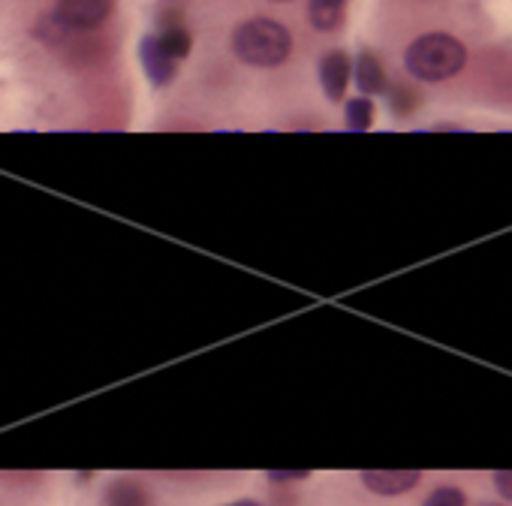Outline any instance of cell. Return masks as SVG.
<instances>
[{
  "mask_svg": "<svg viewBox=\"0 0 512 506\" xmlns=\"http://www.w3.org/2000/svg\"><path fill=\"white\" fill-rule=\"evenodd\" d=\"M232 52L247 67L272 70L290 58L293 37L275 19H247L232 31Z\"/></svg>",
  "mask_w": 512,
  "mask_h": 506,
  "instance_id": "cell-1",
  "label": "cell"
},
{
  "mask_svg": "<svg viewBox=\"0 0 512 506\" xmlns=\"http://www.w3.org/2000/svg\"><path fill=\"white\" fill-rule=\"evenodd\" d=\"M467 49L449 34H425L404 52V67L419 82H446L461 73Z\"/></svg>",
  "mask_w": 512,
  "mask_h": 506,
  "instance_id": "cell-2",
  "label": "cell"
},
{
  "mask_svg": "<svg viewBox=\"0 0 512 506\" xmlns=\"http://www.w3.org/2000/svg\"><path fill=\"white\" fill-rule=\"evenodd\" d=\"M52 13L70 34H85L109 22L115 13V0H58Z\"/></svg>",
  "mask_w": 512,
  "mask_h": 506,
  "instance_id": "cell-3",
  "label": "cell"
},
{
  "mask_svg": "<svg viewBox=\"0 0 512 506\" xmlns=\"http://www.w3.org/2000/svg\"><path fill=\"white\" fill-rule=\"evenodd\" d=\"M154 37H157V43H160V49L169 55V58H175L178 64L190 55V49H193V34H190V28L184 25V16L172 7V4H166L160 13H157V31H154Z\"/></svg>",
  "mask_w": 512,
  "mask_h": 506,
  "instance_id": "cell-4",
  "label": "cell"
},
{
  "mask_svg": "<svg viewBox=\"0 0 512 506\" xmlns=\"http://www.w3.org/2000/svg\"><path fill=\"white\" fill-rule=\"evenodd\" d=\"M139 61H142V70H145V76H148V82L154 88H166L178 76V61L169 58L160 49V43H157L154 34H145L142 37V43H139Z\"/></svg>",
  "mask_w": 512,
  "mask_h": 506,
  "instance_id": "cell-5",
  "label": "cell"
},
{
  "mask_svg": "<svg viewBox=\"0 0 512 506\" xmlns=\"http://www.w3.org/2000/svg\"><path fill=\"white\" fill-rule=\"evenodd\" d=\"M350 79H353V58L347 52L335 49V52L323 55V61H320V85H323V94L332 103L344 100Z\"/></svg>",
  "mask_w": 512,
  "mask_h": 506,
  "instance_id": "cell-6",
  "label": "cell"
},
{
  "mask_svg": "<svg viewBox=\"0 0 512 506\" xmlns=\"http://www.w3.org/2000/svg\"><path fill=\"white\" fill-rule=\"evenodd\" d=\"M362 482L368 491L380 497H398L404 491H413L422 482V473L419 470H365Z\"/></svg>",
  "mask_w": 512,
  "mask_h": 506,
  "instance_id": "cell-7",
  "label": "cell"
},
{
  "mask_svg": "<svg viewBox=\"0 0 512 506\" xmlns=\"http://www.w3.org/2000/svg\"><path fill=\"white\" fill-rule=\"evenodd\" d=\"M353 79H356V88H359L362 97H377V94H383L389 88L383 61L368 49L359 52V58L353 61Z\"/></svg>",
  "mask_w": 512,
  "mask_h": 506,
  "instance_id": "cell-8",
  "label": "cell"
},
{
  "mask_svg": "<svg viewBox=\"0 0 512 506\" xmlns=\"http://www.w3.org/2000/svg\"><path fill=\"white\" fill-rule=\"evenodd\" d=\"M347 0H308V19L311 28L320 34H332L344 25Z\"/></svg>",
  "mask_w": 512,
  "mask_h": 506,
  "instance_id": "cell-9",
  "label": "cell"
},
{
  "mask_svg": "<svg viewBox=\"0 0 512 506\" xmlns=\"http://www.w3.org/2000/svg\"><path fill=\"white\" fill-rule=\"evenodd\" d=\"M106 506H151V494L139 479L118 476L106 488Z\"/></svg>",
  "mask_w": 512,
  "mask_h": 506,
  "instance_id": "cell-10",
  "label": "cell"
},
{
  "mask_svg": "<svg viewBox=\"0 0 512 506\" xmlns=\"http://www.w3.org/2000/svg\"><path fill=\"white\" fill-rule=\"evenodd\" d=\"M344 118H347V130L353 133H365L374 124V100L371 97H353L344 106Z\"/></svg>",
  "mask_w": 512,
  "mask_h": 506,
  "instance_id": "cell-11",
  "label": "cell"
},
{
  "mask_svg": "<svg viewBox=\"0 0 512 506\" xmlns=\"http://www.w3.org/2000/svg\"><path fill=\"white\" fill-rule=\"evenodd\" d=\"M34 37H37L40 43H46L49 49H55V46H64L73 34L55 19V13H46V16H40V22H37V28H34Z\"/></svg>",
  "mask_w": 512,
  "mask_h": 506,
  "instance_id": "cell-12",
  "label": "cell"
},
{
  "mask_svg": "<svg viewBox=\"0 0 512 506\" xmlns=\"http://www.w3.org/2000/svg\"><path fill=\"white\" fill-rule=\"evenodd\" d=\"M416 103H419V94L413 88H407V85H392L389 88V106H392L395 115H401V118L410 115L416 109Z\"/></svg>",
  "mask_w": 512,
  "mask_h": 506,
  "instance_id": "cell-13",
  "label": "cell"
},
{
  "mask_svg": "<svg viewBox=\"0 0 512 506\" xmlns=\"http://www.w3.org/2000/svg\"><path fill=\"white\" fill-rule=\"evenodd\" d=\"M422 506H467V494L455 485H440L425 497Z\"/></svg>",
  "mask_w": 512,
  "mask_h": 506,
  "instance_id": "cell-14",
  "label": "cell"
},
{
  "mask_svg": "<svg viewBox=\"0 0 512 506\" xmlns=\"http://www.w3.org/2000/svg\"><path fill=\"white\" fill-rule=\"evenodd\" d=\"M311 476V470H269L266 479L278 482V485H290V482H305Z\"/></svg>",
  "mask_w": 512,
  "mask_h": 506,
  "instance_id": "cell-15",
  "label": "cell"
},
{
  "mask_svg": "<svg viewBox=\"0 0 512 506\" xmlns=\"http://www.w3.org/2000/svg\"><path fill=\"white\" fill-rule=\"evenodd\" d=\"M494 488L503 500L512 503V470H497L494 473Z\"/></svg>",
  "mask_w": 512,
  "mask_h": 506,
  "instance_id": "cell-16",
  "label": "cell"
},
{
  "mask_svg": "<svg viewBox=\"0 0 512 506\" xmlns=\"http://www.w3.org/2000/svg\"><path fill=\"white\" fill-rule=\"evenodd\" d=\"M226 506H260V500H253V497H241V500H232Z\"/></svg>",
  "mask_w": 512,
  "mask_h": 506,
  "instance_id": "cell-17",
  "label": "cell"
},
{
  "mask_svg": "<svg viewBox=\"0 0 512 506\" xmlns=\"http://www.w3.org/2000/svg\"><path fill=\"white\" fill-rule=\"evenodd\" d=\"M163 4H175V0H163Z\"/></svg>",
  "mask_w": 512,
  "mask_h": 506,
  "instance_id": "cell-18",
  "label": "cell"
},
{
  "mask_svg": "<svg viewBox=\"0 0 512 506\" xmlns=\"http://www.w3.org/2000/svg\"><path fill=\"white\" fill-rule=\"evenodd\" d=\"M275 4H287V0H275Z\"/></svg>",
  "mask_w": 512,
  "mask_h": 506,
  "instance_id": "cell-19",
  "label": "cell"
}]
</instances>
